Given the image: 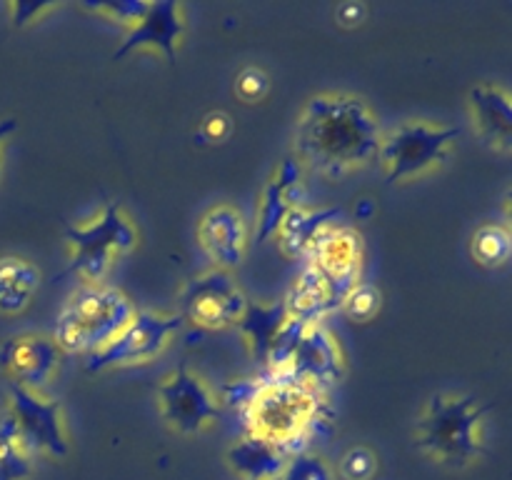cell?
Wrapping results in <instances>:
<instances>
[{
  "label": "cell",
  "instance_id": "4dcf8cb0",
  "mask_svg": "<svg viewBox=\"0 0 512 480\" xmlns=\"http://www.w3.org/2000/svg\"><path fill=\"white\" fill-rule=\"evenodd\" d=\"M200 130H203V135L208 140H213V143H220V140H225L230 135V130H233V123H230L228 115L220 113V110H215V113L205 115Z\"/></svg>",
  "mask_w": 512,
  "mask_h": 480
},
{
  "label": "cell",
  "instance_id": "52a82bcc",
  "mask_svg": "<svg viewBox=\"0 0 512 480\" xmlns=\"http://www.w3.org/2000/svg\"><path fill=\"white\" fill-rule=\"evenodd\" d=\"M180 325H183L180 313L138 310L135 318L100 353L85 360V370L88 373H105V370L138 368V365L153 363L173 343Z\"/></svg>",
  "mask_w": 512,
  "mask_h": 480
},
{
  "label": "cell",
  "instance_id": "7402d4cb",
  "mask_svg": "<svg viewBox=\"0 0 512 480\" xmlns=\"http://www.w3.org/2000/svg\"><path fill=\"white\" fill-rule=\"evenodd\" d=\"M285 318H288V310H285L283 300L280 303H248V310L238 323V333L248 353L258 363H265L270 343H273L275 333L285 323Z\"/></svg>",
  "mask_w": 512,
  "mask_h": 480
},
{
  "label": "cell",
  "instance_id": "83f0119b",
  "mask_svg": "<svg viewBox=\"0 0 512 480\" xmlns=\"http://www.w3.org/2000/svg\"><path fill=\"white\" fill-rule=\"evenodd\" d=\"M85 10H90L93 15H100L105 18L108 23L118 25L120 30H128L133 28L135 20L140 18V13L145 10L143 0H130V3H95V5H83Z\"/></svg>",
  "mask_w": 512,
  "mask_h": 480
},
{
  "label": "cell",
  "instance_id": "1f68e13d",
  "mask_svg": "<svg viewBox=\"0 0 512 480\" xmlns=\"http://www.w3.org/2000/svg\"><path fill=\"white\" fill-rule=\"evenodd\" d=\"M365 15H368V10H365V5L360 3H345L335 8V18H338V23L345 25V28H355V25H360L365 20Z\"/></svg>",
  "mask_w": 512,
  "mask_h": 480
},
{
  "label": "cell",
  "instance_id": "d4e9b609",
  "mask_svg": "<svg viewBox=\"0 0 512 480\" xmlns=\"http://www.w3.org/2000/svg\"><path fill=\"white\" fill-rule=\"evenodd\" d=\"M380 305H383V295L375 288L373 283H365L360 280L353 290L348 293V298L340 305V313L348 315L355 323H368L375 315L380 313Z\"/></svg>",
  "mask_w": 512,
  "mask_h": 480
},
{
  "label": "cell",
  "instance_id": "ffe728a7",
  "mask_svg": "<svg viewBox=\"0 0 512 480\" xmlns=\"http://www.w3.org/2000/svg\"><path fill=\"white\" fill-rule=\"evenodd\" d=\"M290 455L250 435H240L225 450V463L238 480H280Z\"/></svg>",
  "mask_w": 512,
  "mask_h": 480
},
{
  "label": "cell",
  "instance_id": "e0dca14e",
  "mask_svg": "<svg viewBox=\"0 0 512 480\" xmlns=\"http://www.w3.org/2000/svg\"><path fill=\"white\" fill-rule=\"evenodd\" d=\"M468 110L485 145L512 153V93L495 83H480L468 93Z\"/></svg>",
  "mask_w": 512,
  "mask_h": 480
},
{
  "label": "cell",
  "instance_id": "7a4b0ae2",
  "mask_svg": "<svg viewBox=\"0 0 512 480\" xmlns=\"http://www.w3.org/2000/svg\"><path fill=\"white\" fill-rule=\"evenodd\" d=\"M328 393L288 375L258 378L253 395L240 410L245 435L275 445L285 455L305 453V445L325 423Z\"/></svg>",
  "mask_w": 512,
  "mask_h": 480
},
{
  "label": "cell",
  "instance_id": "cb8c5ba5",
  "mask_svg": "<svg viewBox=\"0 0 512 480\" xmlns=\"http://www.w3.org/2000/svg\"><path fill=\"white\" fill-rule=\"evenodd\" d=\"M473 258L485 268H498L512 258V228L510 225L488 223L480 225L473 235Z\"/></svg>",
  "mask_w": 512,
  "mask_h": 480
},
{
  "label": "cell",
  "instance_id": "8fae6325",
  "mask_svg": "<svg viewBox=\"0 0 512 480\" xmlns=\"http://www.w3.org/2000/svg\"><path fill=\"white\" fill-rule=\"evenodd\" d=\"M65 353L53 335L20 333L0 345V373L8 385L48 393L50 383L60 373Z\"/></svg>",
  "mask_w": 512,
  "mask_h": 480
},
{
  "label": "cell",
  "instance_id": "44dd1931",
  "mask_svg": "<svg viewBox=\"0 0 512 480\" xmlns=\"http://www.w3.org/2000/svg\"><path fill=\"white\" fill-rule=\"evenodd\" d=\"M40 288V270L20 255L0 258V313L18 315Z\"/></svg>",
  "mask_w": 512,
  "mask_h": 480
},
{
  "label": "cell",
  "instance_id": "2e32d148",
  "mask_svg": "<svg viewBox=\"0 0 512 480\" xmlns=\"http://www.w3.org/2000/svg\"><path fill=\"white\" fill-rule=\"evenodd\" d=\"M305 203V168L293 153L285 155L278 168L270 173L268 183L258 200V215H255V238L258 243H268L278 230L280 220L293 208Z\"/></svg>",
  "mask_w": 512,
  "mask_h": 480
},
{
  "label": "cell",
  "instance_id": "f546056e",
  "mask_svg": "<svg viewBox=\"0 0 512 480\" xmlns=\"http://www.w3.org/2000/svg\"><path fill=\"white\" fill-rule=\"evenodd\" d=\"M58 8V5H33V3H10L8 5V13H10V20H13V25H18V28H23V25H30V23H38L43 15L53 13V10Z\"/></svg>",
  "mask_w": 512,
  "mask_h": 480
},
{
  "label": "cell",
  "instance_id": "30bf717a",
  "mask_svg": "<svg viewBox=\"0 0 512 480\" xmlns=\"http://www.w3.org/2000/svg\"><path fill=\"white\" fill-rule=\"evenodd\" d=\"M248 303V295L228 270L210 268L185 285L180 318L190 320L200 330L218 333V330L238 328Z\"/></svg>",
  "mask_w": 512,
  "mask_h": 480
},
{
  "label": "cell",
  "instance_id": "4fadbf2b",
  "mask_svg": "<svg viewBox=\"0 0 512 480\" xmlns=\"http://www.w3.org/2000/svg\"><path fill=\"white\" fill-rule=\"evenodd\" d=\"M185 35V10L180 3H145V10L135 20L133 28L123 33V43L113 58L120 60L130 53L160 55L173 63Z\"/></svg>",
  "mask_w": 512,
  "mask_h": 480
},
{
  "label": "cell",
  "instance_id": "4316f807",
  "mask_svg": "<svg viewBox=\"0 0 512 480\" xmlns=\"http://www.w3.org/2000/svg\"><path fill=\"white\" fill-rule=\"evenodd\" d=\"M375 470H378V458L365 445H355L340 458V475L345 480H373Z\"/></svg>",
  "mask_w": 512,
  "mask_h": 480
},
{
  "label": "cell",
  "instance_id": "277c9868",
  "mask_svg": "<svg viewBox=\"0 0 512 480\" xmlns=\"http://www.w3.org/2000/svg\"><path fill=\"white\" fill-rule=\"evenodd\" d=\"M135 305L120 288L108 283L80 285L68 295L55 318L53 338L65 355L100 353L130 320Z\"/></svg>",
  "mask_w": 512,
  "mask_h": 480
},
{
  "label": "cell",
  "instance_id": "8992f818",
  "mask_svg": "<svg viewBox=\"0 0 512 480\" xmlns=\"http://www.w3.org/2000/svg\"><path fill=\"white\" fill-rule=\"evenodd\" d=\"M460 130L453 125L413 118L395 128L383 130L378 163L390 183H413L443 168L450 158Z\"/></svg>",
  "mask_w": 512,
  "mask_h": 480
},
{
  "label": "cell",
  "instance_id": "484cf974",
  "mask_svg": "<svg viewBox=\"0 0 512 480\" xmlns=\"http://www.w3.org/2000/svg\"><path fill=\"white\" fill-rule=\"evenodd\" d=\"M280 480H333V470L320 455L305 450V453L290 455Z\"/></svg>",
  "mask_w": 512,
  "mask_h": 480
},
{
  "label": "cell",
  "instance_id": "6da1fadb",
  "mask_svg": "<svg viewBox=\"0 0 512 480\" xmlns=\"http://www.w3.org/2000/svg\"><path fill=\"white\" fill-rule=\"evenodd\" d=\"M383 128L365 98L343 90L310 95L293 130V155L305 170L340 180L378 158Z\"/></svg>",
  "mask_w": 512,
  "mask_h": 480
},
{
  "label": "cell",
  "instance_id": "f1b7e54d",
  "mask_svg": "<svg viewBox=\"0 0 512 480\" xmlns=\"http://www.w3.org/2000/svg\"><path fill=\"white\" fill-rule=\"evenodd\" d=\"M268 75L260 68L250 65V68H243L235 78V93L240 95V100L245 103H258V100L265 98L268 93Z\"/></svg>",
  "mask_w": 512,
  "mask_h": 480
},
{
  "label": "cell",
  "instance_id": "7c38bea8",
  "mask_svg": "<svg viewBox=\"0 0 512 480\" xmlns=\"http://www.w3.org/2000/svg\"><path fill=\"white\" fill-rule=\"evenodd\" d=\"M305 263L318 270L320 278L333 290L338 305H343L350 290L363 280V235L350 225H335L318 240Z\"/></svg>",
  "mask_w": 512,
  "mask_h": 480
},
{
  "label": "cell",
  "instance_id": "d6a6232c",
  "mask_svg": "<svg viewBox=\"0 0 512 480\" xmlns=\"http://www.w3.org/2000/svg\"><path fill=\"white\" fill-rule=\"evenodd\" d=\"M15 130H18V123H15L13 118H5V120H0V153H3V145H5V140H8L10 135L15 133Z\"/></svg>",
  "mask_w": 512,
  "mask_h": 480
},
{
  "label": "cell",
  "instance_id": "603a6c76",
  "mask_svg": "<svg viewBox=\"0 0 512 480\" xmlns=\"http://www.w3.org/2000/svg\"><path fill=\"white\" fill-rule=\"evenodd\" d=\"M33 460V453L25 448L15 425L5 415L0 420V480H28Z\"/></svg>",
  "mask_w": 512,
  "mask_h": 480
},
{
  "label": "cell",
  "instance_id": "9c48e42d",
  "mask_svg": "<svg viewBox=\"0 0 512 480\" xmlns=\"http://www.w3.org/2000/svg\"><path fill=\"white\" fill-rule=\"evenodd\" d=\"M10 423L18 430L25 448L35 455L65 458L70 453V428L63 403L50 393L8 385Z\"/></svg>",
  "mask_w": 512,
  "mask_h": 480
},
{
  "label": "cell",
  "instance_id": "3957f363",
  "mask_svg": "<svg viewBox=\"0 0 512 480\" xmlns=\"http://www.w3.org/2000/svg\"><path fill=\"white\" fill-rule=\"evenodd\" d=\"M485 408L465 393H435L415 420V445L450 470L473 465L483 453Z\"/></svg>",
  "mask_w": 512,
  "mask_h": 480
},
{
  "label": "cell",
  "instance_id": "ba28073f",
  "mask_svg": "<svg viewBox=\"0 0 512 480\" xmlns=\"http://www.w3.org/2000/svg\"><path fill=\"white\" fill-rule=\"evenodd\" d=\"M155 408L170 430L180 435H200L218 420L220 400L208 380L183 363L165 373L158 383Z\"/></svg>",
  "mask_w": 512,
  "mask_h": 480
},
{
  "label": "cell",
  "instance_id": "ac0fdd59",
  "mask_svg": "<svg viewBox=\"0 0 512 480\" xmlns=\"http://www.w3.org/2000/svg\"><path fill=\"white\" fill-rule=\"evenodd\" d=\"M340 213L328 205H298L290 210L283 220H280L278 230H275V243H278L280 253L290 260H305L318 240L328 233L330 228L338 225Z\"/></svg>",
  "mask_w": 512,
  "mask_h": 480
},
{
  "label": "cell",
  "instance_id": "5b68a950",
  "mask_svg": "<svg viewBox=\"0 0 512 480\" xmlns=\"http://www.w3.org/2000/svg\"><path fill=\"white\" fill-rule=\"evenodd\" d=\"M138 225L118 203H105L93 218L65 230L68 273L80 278V285L105 283L110 270L138 248Z\"/></svg>",
  "mask_w": 512,
  "mask_h": 480
},
{
  "label": "cell",
  "instance_id": "836d02e7",
  "mask_svg": "<svg viewBox=\"0 0 512 480\" xmlns=\"http://www.w3.org/2000/svg\"><path fill=\"white\" fill-rule=\"evenodd\" d=\"M503 205H505V215H508V220H510V228H512V188L508 190V193H505V198H503Z\"/></svg>",
  "mask_w": 512,
  "mask_h": 480
},
{
  "label": "cell",
  "instance_id": "5bb4252c",
  "mask_svg": "<svg viewBox=\"0 0 512 480\" xmlns=\"http://www.w3.org/2000/svg\"><path fill=\"white\" fill-rule=\"evenodd\" d=\"M285 375L328 393L345 378V353L338 335L325 323L308 325Z\"/></svg>",
  "mask_w": 512,
  "mask_h": 480
},
{
  "label": "cell",
  "instance_id": "d6986e66",
  "mask_svg": "<svg viewBox=\"0 0 512 480\" xmlns=\"http://www.w3.org/2000/svg\"><path fill=\"white\" fill-rule=\"evenodd\" d=\"M285 310L290 318L300 320V323H325L333 313H340V305L335 300L333 290L328 288L320 273L310 268L308 263L303 265L298 275H295L293 285H290L288 295L283 298Z\"/></svg>",
  "mask_w": 512,
  "mask_h": 480
},
{
  "label": "cell",
  "instance_id": "9a60e30c",
  "mask_svg": "<svg viewBox=\"0 0 512 480\" xmlns=\"http://www.w3.org/2000/svg\"><path fill=\"white\" fill-rule=\"evenodd\" d=\"M200 250L205 258L218 270H233L248 255L250 245V228L245 215L235 205L218 203L205 210L195 228Z\"/></svg>",
  "mask_w": 512,
  "mask_h": 480
}]
</instances>
